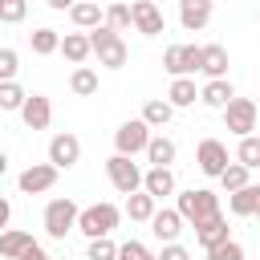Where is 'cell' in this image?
<instances>
[{
	"label": "cell",
	"mask_w": 260,
	"mask_h": 260,
	"mask_svg": "<svg viewBox=\"0 0 260 260\" xmlns=\"http://www.w3.org/2000/svg\"><path fill=\"white\" fill-rule=\"evenodd\" d=\"M118 223H122V207H114V203H89V207L77 211L73 232H81L85 240H98V236H110Z\"/></svg>",
	"instance_id": "obj_1"
},
{
	"label": "cell",
	"mask_w": 260,
	"mask_h": 260,
	"mask_svg": "<svg viewBox=\"0 0 260 260\" xmlns=\"http://www.w3.org/2000/svg\"><path fill=\"white\" fill-rule=\"evenodd\" d=\"M85 37H89V53H98V65H106V69H122V65L130 61V49H126V41H122L114 28L98 24V28H89Z\"/></svg>",
	"instance_id": "obj_2"
},
{
	"label": "cell",
	"mask_w": 260,
	"mask_h": 260,
	"mask_svg": "<svg viewBox=\"0 0 260 260\" xmlns=\"http://www.w3.org/2000/svg\"><path fill=\"white\" fill-rule=\"evenodd\" d=\"M175 211H179L183 223H199V219H207V215H219V195L207 191V187H191V191L179 195Z\"/></svg>",
	"instance_id": "obj_3"
},
{
	"label": "cell",
	"mask_w": 260,
	"mask_h": 260,
	"mask_svg": "<svg viewBox=\"0 0 260 260\" xmlns=\"http://www.w3.org/2000/svg\"><path fill=\"white\" fill-rule=\"evenodd\" d=\"M77 211H81V207H77L69 195H61V199H49V203H45V219H41V223H45V232H49L53 240H65V236L73 232V223H77Z\"/></svg>",
	"instance_id": "obj_4"
},
{
	"label": "cell",
	"mask_w": 260,
	"mask_h": 260,
	"mask_svg": "<svg viewBox=\"0 0 260 260\" xmlns=\"http://www.w3.org/2000/svg\"><path fill=\"white\" fill-rule=\"evenodd\" d=\"M106 175H110V183H114L118 195L142 191V167H138L134 158H126V154H110V158H106Z\"/></svg>",
	"instance_id": "obj_5"
},
{
	"label": "cell",
	"mask_w": 260,
	"mask_h": 260,
	"mask_svg": "<svg viewBox=\"0 0 260 260\" xmlns=\"http://www.w3.org/2000/svg\"><path fill=\"white\" fill-rule=\"evenodd\" d=\"M146 138H150V126H146L142 118H130V122H122V126L114 130V154L134 158V154H142Z\"/></svg>",
	"instance_id": "obj_6"
},
{
	"label": "cell",
	"mask_w": 260,
	"mask_h": 260,
	"mask_svg": "<svg viewBox=\"0 0 260 260\" xmlns=\"http://www.w3.org/2000/svg\"><path fill=\"white\" fill-rule=\"evenodd\" d=\"M162 69H167L171 77H191V73H199V45H167Z\"/></svg>",
	"instance_id": "obj_7"
},
{
	"label": "cell",
	"mask_w": 260,
	"mask_h": 260,
	"mask_svg": "<svg viewBox=\"0 0 260 260\" xmlns=\"http://www.w3.org/2000/svg\"><path fill=\"white\" fill-rule=\"evenodd\" d=\"M81 162V138L77 134H53L49 138V167H57V171H69V167H77Z\"/></svg>",
	"instance_id": "obj_8"
},
{
	"label": "cell",
	"mask_w": 260,
	"mask_h": 260,
	"mask_svg": "<svg viewBox=\"0 0 260 260\" xmlns=\"http://www.w3.org/2000/svg\"><path fill=\"white\" fill-rule=\"evenodd\" d=\"M223 122H228V130L232 134H252L256 130V102L252 98H232L228 106H223Z\"/></svg>",
	"instance_id": "obj_9"
},
{
	"label": "cell",
	"mask_w": 260,
	"mask_h": 260,
	"mask_svg": "<svg viewBox=\"0 0 260 260\" xmlns=\"http://www.w3.org/2000/svg\"><path fill=\"white\" fill-rule=\"evenodd\" d=\"M130 24H134L142 37H158V32H167L162 8L150 4V0H134V4H130Z\"/></svg>",
	"instance_id": "obj_10"
},
{
	"label": "cell",
	"mask_w": 260,
	"mask_h": 260,
	"mask_svg": "<svg viewBox=\"0 0 260 260\" xmlns=\"http://www.w3.org/2000/svg\"><path fill=\"white\" fill-rule=\"evenodd\" d=\"M57 167H49V162H32V167H24L20 171V179H16V187H20V195H41V191H49L53 183H57Z\"/></svg>",
	"instance_id": "obj_11"
},
{
	"label": "cell",
	"mask_w": 260,
	"mask_h": 260,
	"mask_svg": "<svg viewBox=\"0 0 260 260\" xmlns=\"http://www.w3.org/2000/svg\"><path fill=\"white\" fill-rule=\"evenodd\" d=\"M195 162H199V171H203V175L219 179V171L228 167V146H223L219 138H203V142L195 146Z\"/></svg>",
	"instance_id": "obj_12"
},
{
	"label": "cell",
	"mask_w": 260,
	"mask_h": 260,
	"mask_svg": "<svg viewBox=\"0 0 260 260\" xmlns=\"http://www.w3.org/2000/svg\"><path fill=\"white\" fill-rule=\"evenodd\" d=\"M16 114H20V122H24L28 130H45V126L53 122V106H49V98H45V93H28V98H24V106H20Z\"/></svg>",
	"instance_id": "obj_13"
},
{
	"label": "cell",
	"mask_w": 260,
	"mask_h": 260,
	"mask_svg": "<svg viewBox=\"0 0 260 260\" xmlns=\"http://www.w3.org/2000/svg\"><path fill=\"white\" fill-rule=\"evenodd\" d=\"M142 191L158 203V199H167V195H175V171L171 167H150V171H142Z\"/></svg>",
	"instance_id": "obj_14"
},
{
	"label": "cell",
	"mask_w": 260,
	"mask_h": 260,
	"mask_svg": "<svg viewBox=\"0 0 260 260\" xmlns=\"http://www.w3.org/2000/svg\"><path fill=\"white\" fill-rule=\"evenodd\" d=\"M150 223V232H154V240H162V244H175L179 240V232H183V219H179V211L175 207H154V215L146 219Z\"/></svg>",
	"instance_id": "obj_15"
},
{
	"label": "cell",
	"mask_w": 260,
	"mask_h": 260,
	"mask_svg": "<svg viewBox=\"0 0 260 260\" xmlns=\"http://www.w3.org/2000/svg\"><path fill=\"white\" fill-rule=\"evenodd\" d=\"M199 73L207 81L228 77V49L223 45H199Z\"/></svg>",
	"instance_id": "obj_16"
},
{
	"label": "cell",
	"mask_w": 260,
	"mask_h": 260,
	"mask_svg": "<svg viewBox=\"0 0 260 260\" xmlns=\"http://www.w3.org/2000/svg\"><path fill=\"white\" fill-rule=\"evenodd\" d=\"M207 20H211V0H179V24L187 32L207 28Z\"/></svg>",
	"instance_id": "obj_17"
},
{
	"label": "cell",
	"mask_w": 260,
	"mask_h": 260,
	"mask_svg": "<svg viewBox=\"0 0 260 260\" xmlns=\"http://www.w3.org/2000/svg\"><path fill=\"white\" fill-rule=\"evenodd\" d=\"M195 240H199V248L207 252L211 244H223V240H232L228 236V219H223V211L219 215H207V219H199L195 223Z\"/></svg>",
	"instance_id": "obj_18"
},
{
	"label": "cell",
	"mask_w": 260,
	"mask_h": 260,
	"mask_svg": "<svg viewBox=\"0 0 260 260\" xmlns=\"http://www.w3.org/2000/svg\"><path fill=\"white\" fill-rule=\"evenodd\" d=\"M142 154H146V162H150V167H171V162H175V154H179V146H175L167 134H150V138H146V146H142Z\"/></svg>",
	"instance_id": "obj_19"
},
{
	"label": "cell",
	"mask_w": 260,
	"mask_h": 260,
	"mask_svg": "<svg viewBox=\"0 0 260 260\" xmlns=\"http://www.w3.org/2000/svg\"><path fill=\"white\" fill-rule=\"evenodd\" d=\"M228 207H232V215H240V219H252V215L260 211V187H256V183H248V187L232 191V195H228Z\"/></svg>",
	"instance_id": "obj_20"
},
{
	"label": "cell",
	"mask_w": 260,
	"mask_h": 260,
	"mask_svg": "<svg viewBox=\"0 0 260 260\" xmlns=\"http://www.w3.org/2000/svg\"><path fill=\"white\" fill-rule=\"evenodd\" d=\"M195 98H199V89H195V77H175L162 102H167L171 110H187V106H195Z\"/></svg>",
	"instance_id": "obj_21"
},
{
	"label": "cell",
	"mask_w": 260,
	"mask_h": 260,
	"mask_svg": "<svg viewBox=\"0 0 260 260\" xmlns=\"http://www.w3.org/2000/svg\"><path fill=\"white\" fill-rule=\"evenodd\" d=\"M232 98H236V85H232L228 77H215V81H207V85L199 89V102L211 106V110H223Z\"/></svg>",
	"instance_id": "obj_22"
},
{
	"label": "cell",
	"mask_w": 260,
	"mask_h": 260,
	"mask_svg": "<svg viewBox=\"0 0 260 260\" xmlns=\"http://www.w3.org/2000/svg\"><path fill=\"white\" fill-rule=\"evenodd\" d=\"M28 244H37L32 232H20V228H4V232H0V256H4V260H20V252H24Z\"/></svg>",
	"instance_id": "obj_23"
},
{
	"label": "cell",
	"mask_w": 260,
	"mask_h": 260,
	"mask_svg": "<svg viewBox=\"0 0 260 260\" xmlns=\"http://www.w3.org/2000/svg\"><path fill=\"white\" fill-rule=\"evenodd\" d=\"M57 53H65V61H73V65H85V57H89V37H85V32H65V37L57 41Z\"/></svg>",
	"instance_id": "obj_24"
},
{
	"label": "cell",
	"mask_w": 260,
	"mask_h": 260,
	"mask_svg": "<svg viewBox=\"0 0 260 260\" xmlns=\"http://www.w3.org/2000/svg\"><path fill=\"white\" fill-rule=\"evenodd\" d=\"M69 20H73L77 28H98V24H102V8H98L93 0H77V4L69 8Z\"/></svg>",
	"instance_id": "obj_25"
},
{
	"label": "cell",
	"mask_w": 260,
	"mask_h": 260,
	"mask_svg": "<svg viewBox=\"0 0 260 260\" xmlns=\"http://www.w3.org/2000/svg\"><path fill=\"white\" fill-rule=\"evenodd\" d=\"M69 89H73L77 98H93V93H98V73H93L89 65H77V69L69 73Z\"/></svg>",
	"instance_id": "obj_26"
},
{
	"label": "cell",
	"mask_w": 260,
	"mask_h": 260,
	"mask_svg": "<svg viewBox=\"0 0 260 260\" xmlns=\"http://www.w3.org/2000/svg\"><path fill=\"white\" fill-rule=\"evenodd\" d=\"M171 118H175V110H171V106H167L162 98H150V102L142 106V122H146L150 130H162V126H167Z\"/></svg>",
	"instance_id": "obj_27"
},
{
	"label": "cell",
	"mask_w": 260,
	"mask_h": 260,
	"mask_svg": "<svg viewBox=\"0 0 260 260\" xmlns=\"http://www.w3.org/2000/svg\"><path fill=\"white\" fill-rule=\"evenodd\" d=\"M57 41H61V32H57V28H49V24L28 32V45H32V53H37V57H49V53H57Z\"/></svg>",
	"instance_id": "obj_28"
},
{
	"label": "cell",
	"mask_w": 260,
	"mask_h": 260,
	"mask_svg": "<svg viewBox=\"0 0 260 260\" xmlns=\"http://www.w3.org/2000/svg\"><path fill=\"white\" fill-rule=\"evenodd\" d=\"M126 215H130L134 223H146V219L154 215V199H150L146 191H134V195H126Z\"/></svg>",
	"instance_id": "obj_29"
},
{
	"label": "cell",
	"mask_w": 260,
	"mask_h": 260,
	"mask_svg": "<svg viewBox=\"0 0 260 260\" xmlns=\"http://www.w3.org/2000/svg\"><path fill=\"white\" fill-rule=\"evenodd\" d=\"M236 162H240L244 171H256V167H260V138H256V134H244V138H240Z\"/></svg>",
	"instance_id": "obj_30"
},
{
	"label": "cell",
	"mask_w": 260,
	"mask_h": 260,
	"mask_svg": "<svg viewBox=\"0 0 260 260\" xmlns=\"http://www.w3.org/2000/svg\"><path fill=\"white\" fill-rule=\"evenodd\" d=\"M219 183H223V191L232 195V191H240V187H248V183H252V171H244L240 162H228V167L219 171Z\"/></svg>",
	"instance_id": "obj_31"
},
{
	"label": "cell",
	"mask_w": 260,
	"mask_h": 260,
	"mask_svg": "<svg viewBox=\"0 0 260 260\" xmlns=\"http://www.w3.org/2000/svg\"><path fill=\"white\" fill-rule=\"evenodd\" d=\"M24 89L16 85V81H0V114H16L20 106H24Z\"/></svg>",
	"instance_id": "obj_32"
},
{
	"label": "cell",
	"mask_w": 260,
	"mask_h": 260,
	"mask_svg": "<svg viewBox=\"0 0 260 260\" xmlns=\"http://www.w3.org/2000/svg\"><path fill=\"white\" fill-rule=\"evenodd\" d=\"M102 24L114 28V32L130 28V4H110V8H102Z\"/></svg>",
	"instance_id": "obj_33"
},
{
	"label": "cell",
	"mask_w": 260,
	"mask_h": 260,
	"mask_svg": "<svg viewBox=\"0 0 260 260\" xmlns=\"http://www.w3.org/2000/svg\"><path fill=\"white\" fill-rule=\"evenodd\" d=\"M118 256V244L110 240V236H98V240H89V248H85V260H114Z\"/></svg>",
	"instance_id": "obj_34"
},
{
	"label": "cell",
	"mask_w": 260,
	"mask_h": 260,
	"mask_svg": "<svg viewBox=\"0 0 260 260\" xmlns=\"http://www.w3.org/2000/svg\"><path fill=\"white\" fill-rule=\"evenodd\" d=\"M207 260H244V244L240 240H223L207 248Z\"/></svg>",
	"instance_id": "obj_35"
},
{
	"label": "cell",
	"mask_w": 260,
	"mask_h": 260,
	"mask_svg": "<svg viewBox=\"0 0 260 260\" xmlns=\"http://www.w3.org/2000/svg\"><path fill=\"white\" fill-rule=\"evenodd\" d=\"M28 16V4L24 0H0V20L4 24H20Z\"/></svg>",
	"instance_id": "obj_36"
},
{
	"label": "cell",
	"mask_w": 260,
	"mask_h": 260,
	"mask_svg": "<svg viewBox=\"0 0 260 260\" xmlns=\"http://www.w3.org/2000/svg\"><path fill=\"white\" fill-rule=\"evenodd\" d=\"M114 260H154V252L146 244H138V240H126V244H118V256Z\"/></svg>",
	"instance_id": "obj_37"
},
{
	"label": "cell",
	"mask_w": 260,
	"mask_h": 260,
	"mask_svg": "<svg viewBox=\"0 0 260 260\" xmlns=\"http://www.w3.org/2000/svg\"><path fill=\"white\" fill-rule=\"evenodd\" d=\"M16 69H20L16 49H0V81H16Z\"/></svg>",
	"instance_id": "obj_38"
},
{
	"label": "cell",
	"mask_w": 260,
	"mask_h": 260,
	"mask_svg": "<svg viewBox=\"0 0 260 260\" xmlns=\"http://www.w3.org/2000/svg\"><path fill=\"white\" fill-rule=\"evenodd\" d=\"M154 260H191V252H187V248L175 240V244H162V252H158Z\"/></svg>",
	"instance_id": "obj_39"
},
{
	"label": "cell",
	"mask_w": 260,
	"mask_h": 260,
	"mask_svg": "<svg viewBox=\"0 0 260 260\" xmlns=\"http://www.w3.org/2000/svg\"><path fill=\"white\" fill-rule=\"evenodd\" d=\"M8 219H12V203H8L4 195H0V232L8 228Z\"/></svg>",
	"instance_id": "obj_40"
},
{
	"label": "cell",
	"mask_w": 260,
	"mask_h": 260,
	"mask_svg": "<svg viewBox=\"0 0 260 260\" xmlns=\"http://www.w3.org/2000/svg\"><path fill=\"white\" fill-rule=\"evenodd\" d=\"M45 4H49V8H57V12H65V8H73L77 0H45Z\"/></svg>",
	"instance_id": "obj_41"
},
{
	"label": "cell",
	"mask_w": 260,
	"mask_h": 260,
	"mask_svg": "<svg viewBox=\"0 0 260 260\" xmlns=\"http://www.w3.org/2000/svg\"><path fill=\"white\" fill-rule=\"evenodd\" d=\"M4 171H8V154L0 150V175H4Z\"/></svg>",
	"instance_id": "obj_42"
},
{
	"label": "cell",
	"mask_w": 260,
	"mask_h": 260,
	"mask_svg": "<svg viewBox=\"0 0 260 260\" xmlns=\"http://www.w3.org/2000/svg\"><path fill=\"white\" fill-rule=\"evenodd\" d=\"M150 4H158V0H150Z\"/></svg>",
	"instance_id": "obj_43"
},
{
	"label": "cell",
	"mask_w": 260,
	"mask_h": 260,
	"mask_svg": "<svg viewBox=\"0 0 260 260\" xmlns=\"http://www.w3.org/2000/svg\"><path fill=\"white\" fill-rule=\"evenodd\" d=\"M45 260H53V256H45Z\"/></svg>",
	"instance_id": "obj_44"
},
{
	"label": "cell",
	"mask_w": 260,
	"mask_h": 260,
	"mask_svg": "<svg viewBox=\"0 0 260 260\" xmlns=\"http://www.w3.org/2000/svg\"><path fill=\"white\" fill-rule=\"evenodd\" d=\"M24 4H28V0H24Z\"/></svg>",
	"instance_id": "obj_45"
}]
</instances>
